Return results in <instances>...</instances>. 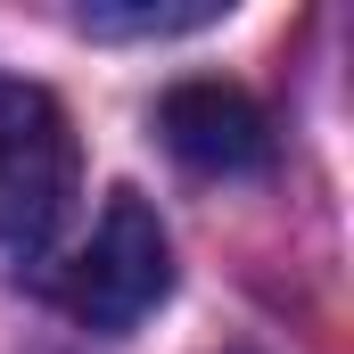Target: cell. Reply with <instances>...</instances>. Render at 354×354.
<instances>
[{"label": "cell", "mask_w": 354, "mask_h": 354, "mask_svg": "<svg viewBox=\"0 0 354 354\" xmlns=\"http://www.w3.org/2000/svg\"><path fill=\"white\" fill-rule=\"evenodd\" d=\"M174 288V248H165V223L140 189H107V214L91 223V239L66 264L41 272V297L83 322V330H132L165 305Z\"/></svg>", "instance_id": "1"}, {"label": "cell", "mask_w": 354, "mask_h": 354, "mask_svg": "<svg viewBox=\"0 0 354 354\" xmlns=\"http://www.w3.org/2000/svg\"><path fill=\"white\" fill-rule=\"evenodd\" d=\"M75 198V124L41 83L0 75V248H33L58 231Z\"/></svg>", "instance_id": "2"}, {"label": "cell", "mask_w": 354, "mask_h": 354, "mask_svg": "<svg viewBox=\"0 0 354 354\" xmlns=\"http://www.w3.org/2000/svg\"><path fill=\"white\" fill-rule=\"evenodd\" d=\"M157 132L189 174H264L272 165V115L239 83H181L157 107Z\"/></svg>", "instance_id": "3"}, {"label": "cell", "mask_w": 354, "mask_h": 354, "mask_svg": "<svg viewBox=\"0 0 354 354\" xmlns=\"http://www.w3.org/2000/svg\"><path fill=\"white\" fill-rule=\"evenodd\" d=\"M231 17V0H83L75 25L99 33V41H165V33H198Z\"/></svg>", "instance_id": "4"}]
</instances>
